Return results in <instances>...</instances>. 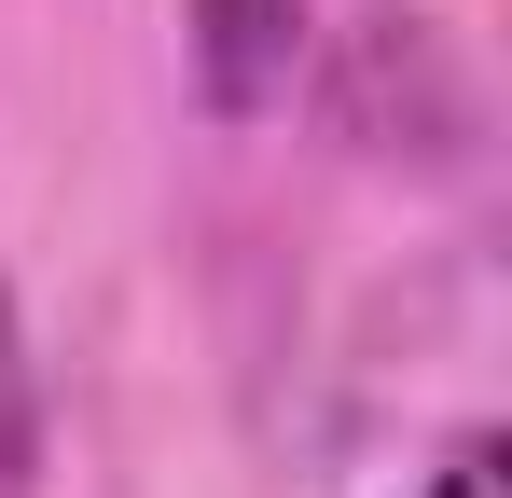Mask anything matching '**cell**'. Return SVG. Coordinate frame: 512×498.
Wrapping results in <instances>:
<instances>
[{
    "instance_id": "1",
    "label": "cell",
    "mask_w": 512,
    "mask_h": 498,
    "mask_svg": "<svg viewBox=\"0 0 512 498\" xmlns=\"http://www.w3.org/2000/svg\"><path fill=\"white\" fill-rule=\"evenodd\" d=\"M180 42H194V83L222 125H250L291 97L305 42H319V0H180Z\"/></svg>"
},
{
    "instance_id": "2",
    "label": "cell",
    "mask_w": 512,
    "mask_h": 498,
    "mask_svg": "<svg viewBox=\"0 0 512 498\" xmlns=\"http://www.w3.org/2000/svg\"><path fill=\"white\" fill-rule=\"evenodd\" d=\"M42 471V360H28V332H14V291H0V498Z\"/></svg>"
},
{
    "instance_id": "3",
    "label": "cell",
    "mask_w": 512,
    "mask_h": 498,
    "mask_svg": "<svg viewBox=\"0 0 512 498\" xmlns=\"http://www.w3.org/2000/svg\"><path fill=\"white\" fill-rule=\"evenodd\" d=\"M416 498H499V429H457L443 457H429V485Z\"/></svg>"
}]
</instances>
